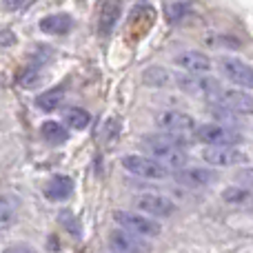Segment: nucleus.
<instances>
[{"label":"nucleus","mask_w":253,"mask_h":253,"mask_svg":"<svg viewBox=\"0 0 253 253\" xmlns=\"http://www.w3.org/2000/svg\"><path fill=\"white\" fill-rule=\"evenodd\" d=\"M123 167L129 173L138 175L144 180H165L169 178V167L160 160H153L147 156H125Z\"/></svg>","instance_id":"f257e3e1"},{"label":"nucleus","mask_w":253,"mask_h":253,"mask_svg":"<svg viewBox=\"0 0 253 253\" xmlns=\"http://www.w3.org/2000/svg\"><path fill=\"white\" fill-rule=\"evenodd\" d=\"M173 78H175V84L193 98H207L211 93L220 91V84L213 78H207L202 74H189V71H184V74H178Z\"/></svg>","instance_id":"f03ea898"},{"label":"nucleus","mask_w":253,"mask_h":253,"mask_svg":"<svg viewBox=\"0 0 253 253\" xmlns=\"http://www.w3.org/2000/svg\"><path fill=\"white\" fill-rule=\"evenodd\" d=\"M114 220L123 229H126V231L135 233V236H142V238H156V236H160V231H162L160 222L149 220V218H144V215L129 213V211H116Z\"/></svg>","instance_id":"7ed1b4c3"},{"label":"nucleus","mask_w":253,"mask_h":253,"mask_svg":"<svg viewBox=\"0 0 253 253\" xmlns=\"http://www.w3.org/2000/svg\"><path fill=\"white\" fill-rule=\"evenodd\" d=\"M196 138L205 144H240L242 133L227 125H200L196 126Z\"/></svg>","instance_id":"20e7f679"},{"label":"nucleus","mask_w":253,"mask_h":253,"mask_svg":"<svg viewBox=\"0 0 253 253\" xmlns=\"http://www.w3.org/2000/svg\"><path fill=\"white\" fill-rule=\"evenodd\" d=\"M202 158L213 167H233L247 162V153L233 149V144H209V149L202 151Z\"/></svg>","instance_id":"39448f33"},{"label":"nucleus","mask_w":253,"mask_h":253,"mask_svg":"<svg viewBox=\"0 0 253 253\" xmlns=\"http://www.w3.org/2000/svg\"><path fill=\"white\" fill-rule=\"evenodd\" d=\"M135 207L144 213L153 215V218H169L171 213H175L173 200L160 196V193H142V196L135 198Z\"/></svg>","instance_id":"423d86ee"},{"label":"nucleus","mask_w":253,"mask_h":253,"mask_svg":"<svg viewBox=\"0 0 253 253\" xmlns=\"http://www.w3.org/2000/svg\"><path fill=\"white\" fill-rule=\"evenodd\" d=\"M220 69H222L224 78L231 80L233 84L242 89H253V67L247 62L238 60V58H224L220 62Z\"/></svg>","instance_id":"0eeeda50"},{"label":"nucleus","mask_w":253,"mask_h":253,"mask_svg":"<svg viewBox=\"0 0 253 253\" xmlns=\"http://www.w3.org/2000/svg\"><path fill=\"white\" fill-rule=\"evenodd\" d=\"M173 180L178 184H182V187H189V189H200V187H207V184L215 182L218 180V173H215L213 169H198V167H193V169H180L173 173Z\"/></svg>","instance_id":"6e6552de"},{"label":"nucleus","mask_w":253,"mask_h":253,"mask_svg":"<svg viewBox=\"0 0 253 253\" xmlns=\"http://www.w3.org/2000/svg\"><path fill=\"white\" fill-rule=\"evenodd\" d=\"M220 107L229 109L231 114L251 116L253 114V96H249L242 89H227L220 93Z\"/></svg>","instance_id":"1a4fd4ad"},{"label":"nucleus","mask_w":253,"mask_h":253,"mask_svg":"<svg viewBox=\"0 0 253 253\" xmlns=\"http://www.w3.org/2000/svg\"><path fill=\"white\" fill-rule=\"evenodd\" d=\"M156 123L160 129L173 131V133H184V131L196 129V120H193L191 116L182 114V111H175V109L160 111V114L156 116Z\"/></svg>","instance_id":"9d476101"},{"label":"nucleus","mask_w":253,"mask_h":253,"mask_svg":"<svg viewBox=\"0 0 253 253\" xmlns=\"http://www.w3.org/2000/svg\"><path fill=\"white\" fill-rule=\"evenodd\" d=\"M120 11H123V0H105L98 16V31L100 36H111V31L118 25Z\"/></svg>","instance_id":"9b49d317"},{"label":"nucleus","mask_w":253,"mask_h":253,"mask_svg":"<svg viewBox=\"0 0 253 253\" xmlns=\"http://www.w3.org/2000/svg\"><path fill=\"white\" fill-rule=\"evenodd\" d=\"M175 65L180 69L189 71V74H209L211 71V60L207 53L202 51H182L175 56Z\"/></svg>","instance_id":"f8f14e48"},{"label":"nucleus","mask_w":253,"mask_h":253,"mask_svg":"<svg viewBox=\"0 0 253 253\" xmlns=\"http://www.w3.org/2000/svg\"><path fill=\"white\" fill-rule=\"evenodd\" d=\"M74 29V18L69 13H51L40 20V31L49 36H65Z\"/></svg>","instance_id":"ddd939ff"},{"label":"nucleus","mask_w":253,"mask_h":253,"mask_svg":"<svg viewBox=\"0 0 253 253\" xmlns=\"http://www.w3.org/2000/svg\"><path fill=\"white\" fill-rule=\"evenodd\" d=\"M71 193H74V180H71L69 175H53L47 182V187H44L47 200H53V202L67 200Z\"/></svg>","instance_id":"4468645a"},{"label":"nucleus","mask_w":253,"mask_h":253,"mask_svg":"<svg viewBox=\"0 0 253 253\" xmlns=\"http://www.w3.org/2000/svg\"><path fill=\"white\" fill-rule=\"evenodd\" d=\"M109 247L114 251H147V245L135 238V233L131 231H114L109 236Z\"/></svg>","instance_id":"2eb2a0df"},{"label":"nucleus","mask_w":253,"mask_h":253,"mask_svg":"<svg viewBox=\"0 0 253 253\" xmlns=\"http://www.w3.org/2000/svg\"><path fill=\"white\" fill-rule=\"evenodd\" d=\"M142 147L144 149H153V147H184V140L180 138L173 131H165V133H151L142 138Z\"/></svg>","instance_id":"dca6fc26"},{"label":"nucleus","mask_w":253,"mask_h":253,"mask_svg":"<svg viewBox=\"0 0 253 253\" xmlns=\"http://www.w3.org/2000/svg\"><path fill=\"white\" fill-rule=\"evenodd\" d=\"M171 78H173V76H171L165 67H149L142 74L144 84H149V87H167V84L171 83Z\"/></svg>","instance_id":"f3484780"},{"label":"nucleus","mask_w":253,"mask_h":253,"mask_svg":"<svg viewBox=\"0 0 253 253\" xmlns=\"http://www.w3.org/2000/svg\"><path fill=\"white\" fill-rule=\"evenodd\" d=\"M40 133H42V138L51 144H60L69 138V133H67L65 126H62L60 123H53V120H47V123L40 126Z\"/></svg>","instance_id":"a211bd4d"},{"label":"nucleus","mask_w":253,"mask_h":253,"mask_svg":"<svg viewBox=\"0 0 253 253\" xmlns=\"http://www.w3.org/2000/svg\"><path fill=\"white\" fill-rule=\"evenodd\" d=\"M222 200L229 205H240V207H251L253 205V193L242 187H229L222 191Z\"/></svg>","instance_id":"6ab92c4d"},{"label":"nucleus","mask_w":253,"mask_h":253,"mask_svg":"<svg viewBox=\"0 0 253 253\" xmlns=\"http://www.w3.org/2000/svg\"><path fill=\"white\" fill-rule=\"evenodd\" d=\"M62 98H65V91H62V89H49V91L40 93V96L36 98V105H38L42 111H53L60 107Z\"/></svg>","instance_id":"aec40b11"},{"label":"nucleus","mask_w":253,"mask_h":253,"mask_svg":"<svg viewBox=\"0 0 253 253\" xmlns=\"http://www.w3.org/2000/svg\"><path fill=\"white\" fill-rule=\"evenodd\" d=\"M13 222H16V205L11 198L0 196V231L9 229Z\"/></svg>","instance_id":"412c9836"},{"label":"nucleus","mask_w":253,"mask_h":253,"mask_svg":"<svg viewBox=\"0 0 253 253\" xmlns=\"http://www.w3.org/2000/svg\"><path fill=\"white\" fill-rule=\"evenodd\" d=\"M65 123L71 129H84V126H89V123H91V116L84 109H80V107H71V109L65 111Z\"/></svg>","instance_id":"4be33fe9"},{"label":"nucleus","mask_w":253,"mask_h":253,"mask_svg":"<svg viewBox=\"0 0 253 253\" xmlns=\"http://www.w3.org/2000/svg\"><path fill=\"white\" fill-rule=\"evenodd\" d=\"M187 11H189V4L182 2V0H169L167 2V20L169 22H180Z\"/></svg>","instance_id":"5701e85b"},{"label":"nucleus","mask_w":253,"mask_h":253,"mask_svg":"<svg viewBox=\"0 0 253 253\" xmlns=\"http://www.w3.org/2000/svg\"><path fill=\"white\" fill-rule=\"evenodd\" d=\"M58 220H60V224L71 233V236L78 238L80 233H83V227H80L78 218H76V215L71 213V211H60V213H58Z\"/></svg>","instance_id":"b1692460"},{"label":"nucleus","mask_w":253,"mask_h":253,"mask_svg":"<svg viewBox=\"0 0 253 253\" xmlns=\"http://www.w3.org/2000/svg\"><path fill=\"white\" fill-rule=\"evenodd\" d=\"M38 83H40V71L36 69V67H27V69H22L20 74H18V84L25 89L36 87Z\"/></svg>","instance_id":"393cba45"},{"label":"nucleus","mask_w":253,"mask_h":253,"mask_svg":"<svg viewBox=\"0 0 253 253\" xmlns=\"http://www.w3.org/2000/svg\"><path fill=\"white\" fill-rule=\"evenodd\" d=\"M16 44V34L11 29H0V47H11Z\"/></svg>","instance_id":"a878e982"},{"label":"nucleus","mask_w":253,"mask_h":253,"mask_svg":"<svg viewBox=\"0 0 253 253\" xmlns=\"http://www.w3.org/2000/svg\"><path fill=\"white\" fill-rule=\"evenodd\" d=\"M236 182H242L247 187H253V169H242L236 173Z\"/></svg>","instance_id":"bb28decb"},{"label":"nucleus","mask_w":253,"mask_h":253,"mask_svg":"<svg viewBox=\"0 0 253 253\" xmlns=\"http://www.w3.org/2000/svg\"><path fill=\"white\" fill-rule=\"evenodd\" d=\"M22 2H25V0H2V4L7 9H18V7H22Z\"/></svg>","instance_id":"cd10ccee"},{"label":"nucleus","mask_w":253,"mask_h":253,"mask_svg":"<svg viewBox=\"0 0 253 253\" xmlns=\"http://www.w3.org/2000/svg\"><path fill=\"white\" fill-rule=\"evenodd\" d=\"M49 249H58V240H56V236H51V242H49Z\"/></svg>","instance_id":"c85d7f7f"}]
</instances>
